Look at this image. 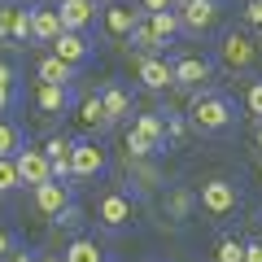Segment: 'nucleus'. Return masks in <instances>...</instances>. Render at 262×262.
Listing matches in <instances>:
<instances>
[{
    "mask_svg": "<svg viewBox=\"0 0 262 262\" xmlns=\"http://www.w3.org/2000/svg\"><path fill=\"white\" fill-rule=\"evenodd\" d=\"M245 105H249V114L262 122V83H253L249 92H245Z\"/></svg>",
    "mask_w": 262,
    "mask_h": 262,
    "instance_id": "2f4dec72",
    "label": "nucleus"
},
{
    "mask_svg": "<svg viewBox=\"0 0 262 262\" xmlns=\"http://www.w3.org/2000/svg\"><path fill=\"white\" fill-rule=\"evenodd\" d=\"M179 0H140V5H136V9L140 13H158V9H175Z\"/></svg>",
    "mask_w": 262,
    "mask_h": 262,
    "instance_id": "72a5a7b5",
    "label": "nucleus"
},
{
    "mask_svg": "<svg viewBox=\"0 0 262 262\" xmlns=\"http://www.w3.org/2000/svg\"><path fill=\"white\" fill-rule=\"evenodd\" d=\"M9 39H13V44H31V39H35V31H31V9H27V5H13Z\"/></svg>",
    "mask_w": 262,
    "mask_h": 262,
    "instance_id": "393cba45",
    "label": "nucleus"
},
{
    "mask_svg": "<svg viewBox=\"0 0 262 262\" xmlns=\"http://www.w3.org/2000/svg\"><path fill=\"white\" fill-rule=\"evenodd\" d=\"M214 262H245V245L241 241H219Z\"/></svg>",
    "mask_w": 262,
    "mask_h": 262,
    "instance_id": "7c9ffc66",
    "label": "nucleus"
},
{
    "mask_svg": "<svg viewBox=\"0 0 262 262\" xmlns=\"http://www.w3.org/2000/svg\"><path fill=\"white\" fill-rule=\"evenodd\" d=\"M122 144H127V158H153V153H158L144 136H136V131H127V140H122Z\"/></svg>",
    "mask_w": 262,
    "mask_h": 262,
    "instance_id": "c756f323",
    "label": "nucleus"
},
{
    "mask_svg": "<svg viewBox=\"0 0 262 262\" xmlns=\"http://www.w3.org/2000/svg\"><path fill=\"white\" fill-rule=\"evenodd\" d=\"M13 101H18V75L9 61H0V114L13 110Z\"/></svg>",
    "mask_w": 262,
    "mask_h": 262,
    "instance_id": "b1692460",
    "label": "nucleus"
},
{
    "mask_svg": "<svg viewBox=\"0 0 262 262\" xmlns=\"http://www.w3.org/2000/svg\"><path fill=\"white\" fill-rule=\"evenodd\" d=\"M79 122H83V127H105V105H101V96H88L83 105H79Z\"/></svg>",
    "mask_w": 262,
    "mask_h": 262,
    "instance_id": "cd10ccee",
    "label": "nucleus"
},
{
    "mask_svg": "<svg viewBox=\"0 0 262 262\" xmlns=\"http://www.w3.org/2000/svg\"><path fill=\"white\" fill-rule=\"evenodd\" d=\"M192 206H196V196L188 192V188H175V192L166 196V214L170 219H188V214H192Z\"/></svg>",
    "mask_w": 262,
    "mask_h": 262,
    "instance_id": "a878e982",
    "label": "nucleus"
},
{
    "mask_svg": "<svg viewBox=\"0 0 262 262\" xmlns=\"http://www.w3.org/2000/svg\"><path fill=\"white\" fill-rule=\"evenodd\" d=\"M127 175H131V184L140 188V192H153V188L162 184V170L153 166L149 158H127Z\"/></svg>",
    "mask_w": 262,
    "mask_h": 262,
    "instance_id": "6ab92c4d",
    "label": "nucleus"
},
{
    "mask_svg": "<svg viewBox=\"0 0 262 262\" xmlns=\"http://www.w3.org/2000/svg\"><path fill=\"white\" fill-rule=\"evenodd\" d=\"M210 75H214L210 57H179L175 61V88H206Z\"/></svg>",
    "mask_w": 262,
    "mask_h": 262,
    "instance_id": "9b49d317",
    "label": "nucleus"
},
{
    "mask_svg": "<svg viewBox=\"0 0 262 262\" xmlns=\"http://www.w3.org/2000/svg\"><path fill=\"white\" fill-rule=\"evenodd\" d=\"M245 262H262V241L258 245H245Z\"/></svg>",
    "mask_w": 262,
    "mask_h": 262,
    "instance_id": "e433bc0d",
    "label": "nucleus"
},
{
    "mask_svg": "<svg viewBox=\"0 0 262 262\" xmlns=\"http://www.w3.org/2000/svg\"><path fill=\"white\" fill-rule=\"evenodd\" d=\"M44 153H48V162H53V179H70V153H75V140H66V136H48Z\"/></svg>",
    "mask_w": 262,
    "mask_h": 262,
    "instance_id": "2eb2a0df",
    "label": "nucleus"
},
{
    "mask_svg": "<svg viewBox=\"0 0 262 262\" xmlns=\"http://www.w3.org/2000/svg\"><path fill=\"white\" fill-rule=\"evenodd\" d=\"M13 188H22L18 184V166H13V158H0V196L13 192Z\"/></svg>",
    "mask_w": 262,
    "mask_h": 262,
    "instance_id": "c85d7f7f",
    "label": "nucleus"
},
{
    "mask_svg": "<svg viewBox=\"0 0 262 262\" xmlns=\"http://www.w3.org/2000/svg\"><path fill=\"white\" fill-rule=\"evenodd\" d=\"M0 253H13V241H9V232L0 227Z\"/></svg>",
    "mask_w": 262,
    "mask_h": 262,
    "instance_id": "4c0bfd02",
    "label": "nucleus"
},
{
    "mask_svg": "<svg viewBox=\"0 0 262 262\" xmlns=\"http://www.w3.org/2000/svg\"><path fill=\"white\" fill-rule=\"evenodd\" d=\"M18 149H22V131H18V122L0 118V158H13Z\"/></svg>",
    "mask_w": 262,
    "mask_h": 262,
    "instance_id": "bb28decb",
    "label": "nucleus"
},
{
    "mask_svg": "<svg viewBox=\"0 0 262 262\" xmlns=\"http://www.w3.org/2000/svg\"><path fill=\"white\" fill-rule=\"evenodd\" d=\"M105 166H110V158H105L101 144L75 140V153H70V175L75 179H96V175H105Z\"/></svg>",
    "mask_w": 262,
    "mask_h": 262,
    "instance_id": "0eeeda50",
    "label": "nucleus"
},
{
    "mask_svg": "<svg viewBox=\"0 0 262 262\" xmlns=\"http://www.w3.org/2000/svg\"><path fill=\"white\" fill-rule=\"evenodd\" d=\"M13 166H18V184L22 188H39V184L53 179V162H48V153L44 149H31V144L13 153Z\"/></svg>",
    "mask_w": 262,
    "mask_h": 262,
    "instance_id": "39448f33",
    "label": "nucleus"
},
{
    "mask_svg": "<svg viewBox=\"0 0 262 262\" xmlns=\"http://www.w3.org/2000/svg\"><path fill=\"white\" fill-rule=\"evenodd\" d=\"M13 262H39V253H13Z\"/></svg>",
    "mask_w": 262,
    "mask_h": 262,
    "instance_id": "58836bf2",
    "label": "nucleus"
},
{
    "mask_svg": "<svg viewBox=\"0 0 262 262\" xmlns=\"http://www.w3.org/2000/svg\"><path fill=\"white\" fill-rule=\"evenodd\" d=\"M131 219H136V201H131L122 188H110V192L96 196V223H101L105 232H122Z\"/></svg>",
    "mask_w": 262,
    "mask_h": 262,
    "instance_id": "f03ea898",
    "label": "nucleus"
},
{
    "mask_svg": "<svg viewBox=\"0 0 262 262\" xmlns=\"http://www.w3.org/2000/svg\"><path fill=\"white\" fill-rule=\"evenodd\" d=\"M136 22H140V9H131V5H110V9H105V35L127 39Z\"/></svg>",
    "mask_w": 262,
    "mask_h": 262,
    "instance_id": "4468645a",
    "label": "nucleus"
},
{
    "mask_svg": "<svg viewBox=\"0 0 262 262\" xmlns=\"http://www.w3.org/2000/svg\"><path fill=\"white\" fill-rule=\"evenodd\" d=\"M144 18H149V27L158 31L162 44H170V39L184 31V27H179V13H175V9H158V13H144Z\"/></svg>",
    "mask_w": 262,
    "mask_h": 262,
    "instance_id": "5701e85b",
    "label": "nucleus"
},
{
    "mask_svg": "<svg viewBox=\"0 0 262 262\" xmlns=\"http://www.w3.org/2000/svg\"><path fill=\"white\" fill-rule=\"evenodd\" d=\"M31 31H35V44H53V39L66 31L57 5H35V9H31Z\"/></svg>",
    "mask_w": 262,
    "mask_h": 262,
    "instance_id": "ddd939ff",
    "label": "nucleus"
},
{
    "mask_svg": "<svg viewBox=\"0 0 262 262\" xmlns=\"http://www.w3.org/2000/svg\"><path fill=\"white\" fill-rule=\"evenodd\" d=\"M57 13L66 31H88L96 22V0H57Z\"/></svg>",
    "mask_w": 262,
    "mask_h": 262,
    "instance_id": "f8f14e48",
    "label": "nucleus"
},
{
    "mask_svg": "<svg viewBox=\"0 0 262 262\" xmlns=\"http://www.w3.org/2000/svg\"><path fill=\"white\" fill-rule=\"evenodd\" d=\"M136 75H140V83L149 92H166V88H175V61H166L158 53H144L136 61Z\"/></svg>",
    "mask_w": 262,
    "mask_h": 262,
    "instance_id": "6e6552de",
    "label": "nucleus"
},
{
    "mask_svg": "<svg viewBox=\"0 0 262 262\" xmlns=\"http://www.w3.org/2000/svg\"><path fill=\"white\" fill-rule=\"evenodd\" d=\"M188 118H192L196 131H227L236 122V110H232V101L223 92H201L196 88V101L188 110Z\"/></svg>",
    "mask_w": 262,
    "mask_h": 262,
    "instance_id": "f257e3e1",
    "label": "nucleus"
},
{
    "mask_svg": "<svg viewBox=\"0 0 262 262\" xmlns=\"http://www.w3.org/2000/svg\"><path fill=\"white\" fill-rule=\"evenodd\" d=\"M31 201H35V210L44 219H57V214L70 210V184H66V179H48V184L31 188Z\"/></svg>",
    "mask_w": 262,
    "mask_h": 262,
    "instance_id": "1a4fd4ad",
    "label": "nucleus"
},
{
    "mask_svg": "<svg viewBox=\"0 0 262 262\" xmlns=\"http://www.w3.org/2000/svg\"><path fill=\"white\" fill-rule=\"evenodd\" d=\"M35 79H39V83H61V88H70V79H75V66L61 61L57 53H48V57H39Z\"/></svg>",
    "mask_w": 262,
    "mask_h": 262,
    "instance_id": "dca6fc26",
    "label": "nucleus"
},
{
    "mask_svg": "<svg viewBox=\"0 0 262 262\" xmlns=\"http://www.w3.org/2000/svg\"><path fill=\"white\" fill-rule=\"evenodd\" d=\"M179 27L184 31H192V35H201V31H210L219 22V0H179Z\"/></svg>",
    "mask_w": 262,
    "mask_h": 262,
    "instance_id": "423d86ee",
    "label": "nucleus"
},
{
    "mask_svg": "<svg viewBox=\"0 0 262 262\" xmlns=\"http://www.w3.org/2000/svg\"><path fill=\"white\" fill-rule=\"evenodd\" d=\"M9 27H13V5L0 0V39H9Z\"/></svg>",
    "mask_w": 262,
    "mask_h": 262,
    "instance_id": "473e14b6",
    "label": "nucleus"
},
{
    "mask_svg": "<svg viewBox=\"0 0 262 262\" xmlns=\"http://www.w3.org/2000/svg\"><path fill=\"white\" fill-rule=\"evenodd\" d=\"M61 258L66 262H105V249L92 241V236H79V241H70L61 249Z\"/></svg>",
    "mask_w": 262,
    "mask_h": 262,
    "instance_id": "412c9836",
    "label": "nucleus"
},
{
    "mask_svg": "<svg viewBox=\"0 0 262 262\" xmlns=\"http://www.w3.org/2000/svg\"><path fill=\"white\" fill-rule=\"evenodd\" d=\"M236 201H241V192H236L232 179H206L201 192H196V206L206 210L210 219H227L236 210Z\"/></svg>",
    "mask_w": 262,
    "mask_h": 262,
    "instance_id": "20e7f679",
    "label": "nucleus"
},
{
    "mask_svg": "<svg viewBox=\"0 0 262 262\" xmlns=\"http://www.w3.org/2000/svg\"><path fill=\"white\" fill-rule=\"evenodd\" d=\"M39 262H66L61 253H39Z\"/></svg>",
    "mask_w": 262,
    "mask_h": 262,
    "instance_id": "ea45409f",
    "label": "nucleus"
},
{
    "mask_svg": "<svg viewBox=\"0 0 262 262\" xmlns=\"http://www.w3.org/2000/svg\"><path fill=\"white\" fill-rule=\"evenodd\" d=\"M53 53L61 57V61H70L75 70H83V66L92 61V53H96V48H92V39H88L83 31H61V35L53 39Z\"/></svg>",
    "mask_w": 262,
    "mask_h": 262,
    "instance_id": "9d476101",
    "label": "nucleus"
},
{
    "mask_svg": "<svg viewBox=\"0 0 262 262\" xmlns=\"http://www.w3.org/2000/svg\"><path fill=\"white\" fill-rule=\"evenodd\" d=\"M127 44H131V48H140V53H162V48H166V44H162V39H158V31L149 27V18H144V13H140V22L131 27Z\"/></svg>",
    "mask_w": 262,
    "mask_h": 262,
    "instance_id": "4be33fe9",
    "label": "nucleus"
},
{
    "mask_svg": "<svg viewBox=\"0 0 262 262\" xmlns=\"http://www.w3.org/2000/svg\"><path fill=\"white\" fill-rule=\"evenodd\" d=\"M35 105L44 114H53V118H61L66 110H70V92H66L61 83H39V92H35Z\"/></svg>",
    "mask_w": 262,
    "mask_h": 262,
    "instance_id": "a211bd4d",
    "label": "nucleus"
},
{
    "mask_svg": "<svg viewBox=\"0 0 262 262\" xmlns=\"http://www.w3.org/2000/svg\"><path fill=\"white\" fill-rule=\"evenodd\" d=\"M96 5H105V0H96Z\"/></svg>",
    "mask_w": 262,
    "mask_h": 262,
    "instance_id": "79ce46f5",
    "label": "nucleus"
},
{
    "mask_svg": "<svg viewBox=\"0 0 262 262\" xmlns=\"http://www.w3.org/2000/svg\"><path fill=\"white\" fill-rule=\"evenodd\" d=\"M219 61L227 66V70H253L258 66V44H253V35H245V31H227L223 39H219Z\"/></svg>",
    "mask_w": 262,
    "mask_h": 262,
    "instance_id": "7ed1b4c3",
    "label": "nucleus"
},
{
    "mask_svg": "<svg viewBox=\"0 0 262 262\" xmlns=\"http://www.w3.org/2000/svg\"><path fill=\"white\" fill-rule=\"evenodd\" d=\"M166 136H170V140H184V122L170 118V122H166Z\"/></svg>",
    "mask_w": 262,
    "mask_h": 262,
    "instance_id": "c9c22d12",
    "label": "nucleus"
},
{
    "mask_svg": "<svg viewBox=\"0 0 262 262\" xmlns=\"http://www.w3.org/2000/svg\"><path fill=\"white\" fill-rule=\"evenodd\" d=\"M131 131H136V136H144L153 149H162V144H166V118H162V114H136V118H131Z\"/></svg>",
    "mask_w": 262,
    "mask_h": 262,
    "instance_id": "f3484780",
    "label": "nucleus"
},
{
    "mask_svg": "<svg viewBox=\"0 0 262 262\" xmlns=\"http://www.w3.org/2000/svg\"><path fill=\"white\" fill-rule=\"evenodd\" d=\"M253 144H258V149H262V122H258V131H253Z\"/></svg>",
    "mask_w": 262,
    "mask_h": 262,
    "instance_id": "a19ab883",
    "label": "nucleus"
},
{
    "mask_svg": "<svg viewBox=\"0 0 262 262\" xmlns=\"http://www.w3.org/2000/svg\"><path fill=\"white\" fill-rule=\"evenodd\" d=\"M101 105H105V118L110 122H122L131 114V96L122 92L118 83H110V88H101Z\"/></svg>",
    "mask_w": 262,
    "mask_h": 262,
    "instance_id": "aec40b11",
    "label": "nucleus"
},
{
    "mask_svg": "<svg viewBox=\"0 0 262 262\" xmlns=\"http://www.w3.org/2000/svg\"><path fill=\"white\" fill-rule=\"evenodd\" d=\"M245 22H249V27H262V0H249V5H245Z\"/></svg>",
    "mask_w": 262,
    "mask_h": 262,
    "instance_id": "f704fd0d",
    "label": "nucleus"
}]
</instances>
